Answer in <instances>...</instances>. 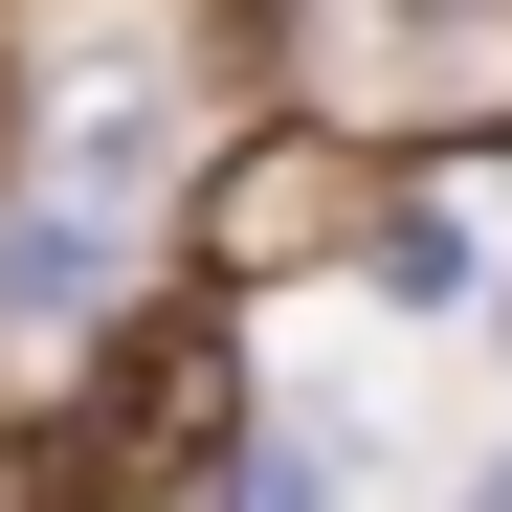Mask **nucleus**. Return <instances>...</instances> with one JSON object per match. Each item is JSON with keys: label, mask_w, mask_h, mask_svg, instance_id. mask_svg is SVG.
<instances>
[{"label": "nucleus", "mask_w": 512, "mask_h": 512, "mask_svg": "<svg viewBox=\"0 0 512 512\" xmlns=\"http://www.w3.org/2000/svg\"><path fill=\"white\" fill-rule=\"evenodd\" d=\"M223 401H245V357H223V312H134L112 357H90V401L45 423V512H156L201 446H223Z\"/></svg>", "instance_id": "obj_1"}, {"label": "nucleus", "mask_w": 512, "mask_h": 512, "mask_svg": "<svg viewBox=\"0 0 512 512\" xmlns=\"http://www.w3.org/2000/svg\"><path fill=\"white\" fill-rule=\"evenodd\" d=\"M45 179H67V223L156 201V179H179V90H156L134 45H90V67H67V156H45Z\"/></svg>", "instance_id": "obj_2"}]
</instances>
